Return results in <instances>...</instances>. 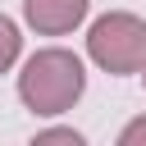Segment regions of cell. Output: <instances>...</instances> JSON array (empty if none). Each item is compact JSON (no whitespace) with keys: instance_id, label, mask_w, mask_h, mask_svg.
<instances>
[{"instance_id":"4","label":"cell","mask_w":146,"mask_h":146,"mask_svg":"<svg viewBox=\"0 0 146 146\" xmlns=\"http://www.w3.org/2000/svg\"><path fill=\"white\" fill-rule=\"evenodd\" d=\"M18 50H23V36H18V23L0 14V73H9V68H14Z\"/></svg>"},{"instance_id":"2","label":"cell","mask_w":146,"mask_h":146,"mask_svg":"<svg viewBox=\"0 0 146 146\" xmlns=\"http://www.w3.org/2000/svg\"><path fill=\"white\" fill-rule=\"evenodd\" d=\"M87 55L114 78L141 73V64H146V18L123 14V9L100 14L87 32Z\"/></svg>"},{"instance_id":"6","label":"cell","mask_w":146,"mask_h":146,"mask_svg":"<svg viewBox=\"0 0 146 146\" xmlns=\"http://www.w3.org/2000/svg\"><path fill=\"white\" fill-rule=\"evenodd\" d=\"M119 146H146V119H132V123L119 132Z\"/></svg>"},{"instance_id":"1","label":"cell","mask_w":146,"mask_h":146,"mask_svg":"<svg viewBox=\"0 0 146 146\" xmlns=\"http://www.w3.org/2000/svg\"><path fill=\"white\" fill-rule=\"evenodd\" d=\"M87 91V68L73 50H36L23 73H18V100L32 110V114H64L82 100Z\"/></svg>"},{"instance_id":"3","label":"cell","mask_w":146,"mask_h":146,"mask_svg":"<svg viewBox=\"0 0 146 146\" xmlns=\"http://www.w3.org/2000/svg\"><path fill=\"white\" fill-rule=\"evenodd\" d=\"M91 0H23V18L27 27H36V36H64L87 18Z\"/></svg>"},{"instance_id":"5","label":"cell","mask_w":146,"mask_h":146,"mask_svg":"<svg viewBox=\"0 0 146 146\" xmlns=\"http://www.w3.org/2000/svg\"><path fill=\"white\" fill-rule=\"evenodd\" d=\"M55 141L82 146V132H78V128H46V132H36V146H55Z\"/></svg>"},{"instance_id":"7","label":"cell","mask_w":146,"mask_h":146,"mask_svg":"<svg viewBox=\"0 0 146 146\" xmlns=\"http://www.w3.org/2000/svg\"><path fill=\"white\" fill-rule=\"evenodd\" d=\"M141 78H146V64H141Z\"/></svg>"}]
</instances>
